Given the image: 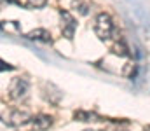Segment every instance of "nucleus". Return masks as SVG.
<instances>
[{
	"instance_id": "nucleus-1",
	"label": "nucleus",
	"mask_w": 150,
	"mask_h": 131,
	"mask_svg": "<svg viewBox=\"0 0 150 131\" xmlns=\"http://www.w3.org/2000/svg\"><path fill=\"white\" fill-rule=\"evenodd\" d=\"M113 32H115V26H113L112 18L105 12L98 14L94 23V33L100 37V40H110L113 37Z\"/></svg>"
},
{
	"instance_id": "nucleus-2",
	"label": "nucleus",
	"mask_w": 150,
	"mask_h": 131,
	"mask_svg": "<svg viewBox=\"0 0 150 131\" xmlns=\"http://www.w3.org/2000/svg\"><path fill=\"white\" fill-rule=\"evenodd\" d=\"M28 91H30V82L23 77H18L12 81V84L9 87V93H11V98L16 100V101H25L28 98Z\"/></svg>"
},
{
	"instance_id": "nucleus-3",
	"label": "nucleus",
	"mask_w": 150,
	"mask_h": 131,
	"mask_svg": "<svg viewBox=\"0 0 150 131\" xmlns=\"http://www.w3.org/2000/svg\"><path fill=\"white\" fill-rule=\"evenodd\" d=\"M61 32L67 39H74L75 28H77V23H75L74 16L68 12V11H61Z\"/></svg>"
},
{
	"instance_id": "nucleus-4",
	"label": "nucleus",
	"mask_w": 150,
	"mask_h": 131,
	"mask_svg": "<svg viewBox=\"0 0 150 131\" xmlns=\"http://www.w3.org/2000/svg\"><path fill=\"white\" fill-rule=\"evenodd\" d=\"M26 121H30V114L28 112H25V110H21V108H14V110H11V114L5 117V124H9V126H19V124H23V123H26Z\"/></svg>"
},
{
	"instance_id": "nucleus-5",
	"label": "nucleus",
	"mask_w": 150,
	"mask_h": 131,
	"mask_svg": "<svg viewBox=\"0 0 150 131\" xmlns=\"http://www.w3.org/2000/svg\"><path fill=\"white\" fill-rule=\"evenodd\" d=\"M30 124H32V128L37 131H42V130H47V128H51V124H52V119L49 117V115H44V114H38L35 117H32L30 119Z\"/></svg>"
},
{
	"instance_id": "nucleus-6",
	"label": "nucleus",
	"mask_w": 150,
	"mask_h": 131,
	"mask_svg": "<svg viewBox=\"0 0 150 131\" xmlns=\"http://www.w3.org/2000/svg\"><path fill=\"white\" fill-rule=\"evenodd\" d=\"M28 40H35V42H44V44H49L52 39H51V33L44 28H37V30H32L28 35H26Z\"/></svg>"
},
{
	"instance_id": "nucleus-7",
	"label": "nucleus",
	"mask_w": 150,
	"mask_h": 131,
	"mask_svg": "<svg viewBox=\"0 0 150 131\" xmlns=\"http://www.w3.org/2000/svg\"><path fill=\"white\" fill-rule=\"evenodd\" d=\"M74 117L77 121H80V123H100V121H103L101 115H98V114H94V112H87V110H79V112H75Z\"/></svg>"
},
{
	"instance_id": "nucleus-8",
	"label": "nucleus",
	"mask_w": 150,
	"mask_h": 131,
	"mask_svg": "<svg viewBox=\"0 0 150 131\" xmlns=\"http://www.w3.org/2000/svg\"><path fill=\"white\" fill-rule=\"evenodd\" d=\"M113 52L119 54V56H124V58H126V56H129V47L120 40V42H117L115 45H113Z\"/></svg>"
},
{
	"instance_id": "nucleus-9",
	"label": "nucleus",
	"mask_w": 150,
	"mask_h": 131,
	"mask_svg": "<svg viewBox=\"0 0 150 131\" xmlns=\"http://www.w3.org/2000/svg\"><path fill=\"white\" fill-rule=\"evenodd\" d=\"M74 7L80 12V14H82V16H87V14H89V5H87V4H84L82 0H75Z\"/></svg>"
},
{
	"instance_id": "nucleus-10",
	"label": "nucleus",
	"mask_w": 150,
	"mask_h": 131,
	"mask_svg": "<svg viewBox=\"0 0 150 131\" xmlns=\"http://www.w3.org/2000/svg\"><path fill=\"white\" fill-rule=\"evenodd\" d=\"M45 4H47V0H26L28 9H42Z\"/></svg>"
},
{
	"instance_id": "nucleus-11",
	"label": "nucleus",
	"mask_w": 150,
	"mask_h": 131,
	"mask_svg": "<svg viewBox=\"0 0 150 131\" xmlns=\"http://www.w3.org/2000/svg\"><path fill=\"white\" fill-rule=\"evenodd\" d=\"M86 131H96V130H86Z\"/></svg>"
},
{
	"instance_id": "nucleus-12",
	"label": "nucleus",
	"mask_w": 150,
	"mask_h": 131,
	"mask_svg": "<svg viewBox=\"0 0 150 131\" xmlns=\"http://www.w3.org/2000/svg\"><path fill=\"white\" fill-rule=\"evenodd\" d=\"M9 2H16V0H9Z\"/></svg>"
}]
</instances>
